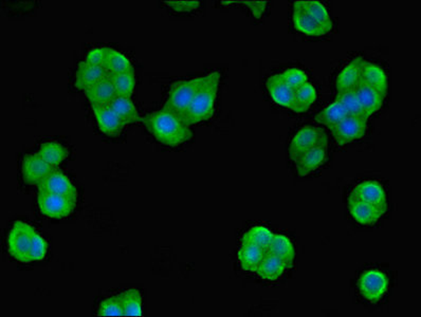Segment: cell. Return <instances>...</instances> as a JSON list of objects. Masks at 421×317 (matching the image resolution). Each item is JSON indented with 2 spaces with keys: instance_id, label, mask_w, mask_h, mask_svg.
<instances>
[{
  "instance_id": "d6a6232c",
  "label": "cell",
  "mask_w": 421,
  "mask_h": 317,
  "mask_svg": "<svg viewBox=\"0 0 421 317\" xmlns=\"http://www.w3.org/2000/svg\"><path fill=\"white\" fill-rule=\"evenodd\" d=\"M112 86L116 90V95L131 97L135 91V79L133 73H123V74H108Z\"/></svg>"
},
{
  "instance_id": "7c38bea8",
  "label": "cell",
  "mask_w": 421,
  "mask_h": 317,
  "mask_svg": "<svg viewBox=\"0 0 421 317\" xmlns=\"http://www.w3.org/2000/svg\"><path fill=\"white\" fill-rule=\"evenodd\" d=\"M350 215L359 224L372 225L387 212V206L374 205L360 200L348 199Z\"/></svg>"
},
{
  "instance_id": "f35d334b",
  "label": "cell",
  "mask_w": 421,
  "mask_h": 317,
  "mask_svg": "<svg viewBox=\"0 0 421 317\" xmlns=\"http://www.w3.org/2000/svg\"><path fill=\"white\" fill-rule=\"evenodd\" d=\"M104 58H105V47H101L91 50L85 60L95 66L103 67Z\"/></svg>"
},
{
  "instance_id": "ac0fdd59",
  "label": "cell",
  "mask_w": 421,
  "mask_h": 317,
  "mask_svg": "<svg viewBox=\"0 0 421 317\" xmlns=\"http://www.w3.org/2000/svg\"><path fill=\"white\" fill-rule=\"evenodd\" d=\"M363 62V58L361 56L352 60L347 66L342 69L337 77L338 93H344V91L354 90L361 82V66Z\"/></svg>"
},
{
  "instance_id": "f546056e",
  "label": "cell",
  "mask_w": 421,
  "mask_h": 317,
  "mask_svg": "<svg viewBox=\"0 0 421 317\" xmlns=\"http://www.w3.org/2000/svg\"><path fill=\"white\" fill-rule=\"evenodd\" d=\"M124 316L142 315V295L139 290L131 289L118 295Z\"/></svg>"
},
{
  "instance_id": "8d00e7d4",
  "label": "cell",
  "mask_w": 421,
  "mask_h": 317,
  "mask_svg": "<svg viewBox=\"0 0 421 317\" xmlns=\"http://www.w3.org/2000/svg\"><path fill=\"white\" fill-rule=\"evenodd\" d=\"M47 251V241L37 231H35L34 236H33L32 250H31V262L43 260Z\"/></svg>"
},
{
  "instance_id": "ba28073f",
  "label": "cell",
  "mask_w": 421,
  "mask_h": 317,
  "mask_svg": "<svg viewBox=\"0 0 421 317\" xmlns=\"http://www.w3.org/2000/svg\"><path fill=\"white\" fill-rule=\"evenodd\" d=\"M389 285L387 275L378 270L366 271L358 281L360 293L370 302L380 300L389 290Z\"/></svg>"
},
{
  "instance_id": "5bb4252c",
  "label": "cell",
  "mask_w": 421,
  "mask_h": 317,
  "mask_svg": "<svg viewBox=\"0 0 421 317\" xmlns=\"http://www.w3.org/2000/svg\"><path fill=\"white\" fill-rule=\"evenodd\" d=\"M91 107L97 120L98 127L104 135L116 137L122 133L125 125L108 106H91Z\"/></svg>"
},
{
  "instance_id": "277c9868",
  "label": "cell",
  "mask_w": 421,
  "mask_h": 317,
  "mask_svg": "<svg viewBox=\"0 0 421 317\" xmlns=\"http://www.w3.org/2000/svg\"><path fill=\"white\" fill-rule=\"evenodd\" d=\"M35 229L28 223L16 221L10 231L8 238V250L12 257L22 264L31 262V250H32L33 236Z\"/></svg>"
},
{
  "instance_id": "9c48e42d",
  "label": "cell",
  "mask_w": 421,
  "mask_h": 317,
  "mask_svg": "<svg viewBox=\"0 0 421 317\" xmlns=\"http://www.w3.org/2000/svg\"><path fill=\"white\" fill-rule=\"evenodd\" d=\"M22 170L26 183L39 185L55 170V168L50 166L39 154H32L25 156Z\"/></svg>"
},
{
  "instance_id": "4dcf8cb0",
  "label": "cell",
  "mask_w": 421,
  "mask_h": 317,
  "mask_svg": "<svg viewBox=\"0 0 421 317\" xmlns=\"http://www.w3.org/2000/svg\"><path fill=\"white\" fill-rule=\"evenodd\" d=\"M346 116H348L343 106L339 102L335 101L330 105L327 106L320 114H316V121L319 124L325 125L329 129H333L340 122H342Z\"/></svg>"
},
{
  "instance_id": "603a6c76",
  "label": "cell",
  "mask_w": 421,
  "mask_h": 317,
  "mask_svg": "<svg viewBox=\"0 0 421 317\" xmlns=\"http://www.w3.org/2000/svg\"><path fill=\"white\" fill-rule=\"evenodd\" d=\"M108 107L116 114L122 121L123 124L128 125L131 123L139 122V112L137 107L131 101V97H120L116 95L112 102H110Z\"/></svg>"
},
{
  "instance_id": "1f68e13d",
  "label": "cell",
  "mask_w": 421,
  "mask_h": 317,
  "mask_svg": "<svg viewBox=\"0 0 421 317\" xmlns=\"http://www.w3.org/2000/svg\"><path fill=\"white\" fill-rule=\"evenodd\" d=\"M316 97L318 95L316 88L312 86V84L307 83L295 91V104L291 110L299 114L306 112L312 107V104L316 103Z\"/></svg>"
},
{
  "instance_id": "83f0119b",
  "label": "cell",
  "mask_w": 421,
  "mask_h": 317,
  "mask_svg": "<svg viewBox=\"0 0 421 317\" xmlns=\"http://www.w3.org/2000/svg\"><path fill=\"white\" fill-rule=\"evenodd\" d=\"M37 154L54 168L60 166L69 156L68 149L56 141H47L41 144Z\"/></svg>"
},
{
  "instance_id": "d6986e66",
  "label": "cell",
  "mask_w": 421,
  "mask_h": 317,
  "mask_svg": "<svg viewBox=\"0 0 421 317\" xmlns=\"http://www.w3.org/2000/svg\"><path fill=\"white\" fill-rule=\"evenodd\" d=\"M361 82L376 89L381 95L387 97L389 81L385 71L378 65L363 60L361 66Z\"/></svg>"
},
{
  "instance_id": "e575fe53",
  "label": "cell",
  "mask_w": 421,
  "mask_h": 317,
  "mask_svg": "<svg viewBox=\"0 0 421 317\" xmlns=\"http://www.w3.org/2000/svg\"><path fill=\"white\" fill-rule=\"evenodd\" d=\"M279 75H281L283 82L293 91L298 90L300 87L308 83L307 74L301 69L290 68Z\"/></svg>"
},
{
  "instance_id": "7402d4cb",
  "label": "cell",
  "mask_w": 421,
  "mask_h": 317,
  "mask_svg": "<svg viewBox=\"0 0 421 317\" xmlns=\"http://www.w3.org/2000/svg\"><path fill=\"white\" fill-rule=\"evenodd\" d=\"M103 68L107 74H123V73H133V64L126 55L116 51L112 48L105 47V58H104Z\"/></svg>"
},
{
  "instance_id": "5b68a950",
  "label": "cell",
  "mask_w": 421,
  "mask_h": 317,
  "mask_svg": "<svg viewBox=\"0 0 421 317\" xmlns=\"http://www.w3.org/2000/svg\"><path fill=\"white\" fill-rule=\"evenodd\" d=\"M318 146H328V139L324 130L318 127H303L291 140L289 156L293 162H297L305 152Z\"/></svg>"
},
{
  "instance_id": "6da1fadb",
  "label": "cell",
  "mask_w": 421,
  "mask_h": 317,
  "mask_svg": "<svg viewBox=\"0 0 421 317\" xmlns=\"http://www.w3.org/2000/svg\"><path fill=\"white\" fill-rule=\"evenodd\" d=\"M139 122L142 123L156 140L164 145L176 147L193 137L189 127L185 126L175 114L164 109L147 114L140 118Z\"/></svg>"
},
{
  "instance_id": "52a82bcc",
  "label": "cell",
  "mask_w": 421,
  "mask_h": 317,
  "mask_svg": "<svg viewBox=\"0 0 421 317\" xmlns=\"http://www.w3.org/2000/svg\"><path fill=\"white\" fill-rule=\"evenodd\" d=\"M368 128V118L366 116H346L337 126L330 129L338 145L343 146L356 140L362 139Z\"/></svg>"
},
{
  "instance_id": "8fae6325",
  "label": "cell",
  "mask_w": 421,
  "mask_h": 317,
  "mask_svg": "<svg viewBox=\"0 0 421 317\" xmlns=\"http://www.w3.org/2000/svg\"><path fill=\"white\" fill-rule=\"evenodd\" d=\"M39 191L66 196V197L74 198V199L78 198V189H76V185L66 175L56 170L39 185Z\"/></svg>"
},
{
  "instance_id": "30bf717a",
  "label": "cell",
  "mask_w": 421,
  "mask_h": 317,
  "mask_svg": "<svg viewBox=\"0 0 421 317\" xmlns=\"http://www.w3.org/2000/svg\"><path fill=\"white\" fill-rule=\"evenodd\" d=\"M349 200H360L374 205L387 206V194L380 183L376 181H363L359 183L348 196Z\"/></svg>"
},
{
  "instance_id": "8992f818",
  "label": "cell",
  "mask_w": 421,
  "mask_h": 317,
  "mask_svg": "<svg viewBox=\"0 0 421 317\" xmlns=\"http://www.w3.org/2000/svg\"><path fill=\"white\" fill-rule=\"evenodd\" d=\"M37 203L39 210L45 216L53 219H62L72 214L76 208V199L39 191Z\"/></svg>"
},
{
  "instance_id": "cb8c5ba5",
  "label": "cell",
  "mask_w": 421,
  "mask_h": 317,
  "mask_svg": "<svg viewBox=\"0 0 421 317\" xmlns=\"http://www.w3.org/2000/svg\"><path fill=\"white\" fill-rule=\"evenodd\" d=\"M269 254L276 256L286 262L288 268H291L295 257V250L290 239L282 234H277L273 237L268 248Z\"/></svg>"
},
{
  "instance_id": "484cf974",
  "label": "cell",
  "mask_w": 421,
  "mask_h": 317,
  "mask_svg": "<svg viewBox=\"0 0 421 317\" xmlns=\"http://www.w3.org/2000/svg\"><path fill=\"white\" fill-rule=\"evenodd\" d=\"M295 6L301 8L307 15H309L312 20L324 27L327 31L330 32L333 30V22L326 7L322 3L319 1H297Z\"/></svg>"
},
{
  "instance_id": "9a60e30c",
  "label": "cell",
  "mask_w": 421,
  "mask_h": 317,
  "mask_svg": "<svg viewBox=\"0 0 421 317\" xmlns=\"http://www.w3.org/2000/svg\"><path fill=\"white\" fill-rule=\"evenodd\" d=\"M107 75L103 67L95 66L84 60L79 64L76 69L74 85L79 90L86 91L87 89L105 79Z\"/></svg>"
},
{
  "instance_id": "4fadbf2b",
  "label": "cell",
  "mask_w": 421,
  "mask_h": 317,
  "mask_svg": "<svg viewBox=\"0 0 421 317\" xmlns=\"http://www.w3.org/2000/svg\"><path fill=\"white\" fill-rule=\"evenodd\" d=\"M328 146H318L303 154L295 163L299 176L306 177L324 166L327 160Z\"/></svg>"
},
{
  "instance_id": "4316f807",
  "label": "cell",
  "mask_w": 421,
  "mask_h": 317,
  "mask_svg": "<svg viewBox=\"0 0 421 317\" xmlns=\"http://www.w3.org/2000/svg\"><path fill=\"white\" fill-rule=\"evenodd\" d=\"M264 250L251 245H241L239 251V262L243 270L256 272L265 257Z\"/></svg>"
},
{
  "instance_id": "2e32d148",
  "label": "cell",
  "mask_w": 421,
  "mask_h": 317,
  "mask_svg": "<svg viewBox=\"0 0 421 317\" xmlns=\"http://www.w3.org/2000/svg\"><path fill=\"white\" fill-rule=\"evenodd\" d=\"M355 91L358 102L368 118L376 114L382 107L385 95H381L379 91L368 86L366 83L360 82L356 87Z\"/></svg>"
},
{
  "instance_id": "e0dca14e",
  "label": "cell",
  "mask_w": 421,
  "mask_h": 317,
  "mask_svg": "<svg viewBox=\"0 0 421 317\" xmlns=\"http://www.w3.org/2000/svg\"><path fill=\"white\" fill-rule=\"evenodd\" d=\"M266 87L271 99L275 103L283 107L293 109L295 104V91L283 82L281 75L275 74L269 77L267 79Z\"/></svg>"
},
{
  "instance_id": "f1b7e54d",
  "label": "cell",
  "mask_w": 421,
  "mask_h": 317,
  "mask_svg": "<svg viewBox=\"0 0 421 317\" xmlns=\"http://www.w3.org/2000/svg\"><path fill=\"white\" fill-rule=\"evenodd\" d=\"M274 234L262 225L251 227L241 238V245H251L268 251L269 245L272 241Z\"/></svg>"
},
{
  "instance_id": "44dd1931",
  "label": "cell",
  "mask_w": 421,
  "mask_h": 317,
  "mask_svg": "<svg viewBox=\"0 0 421 317\" xmlns=\"http://www.w3.org/2000/svg\"><path fill=\"white\" fill-rule=\"evenodd\" d=\"M293 22L295 30L308 36H323L330 33L297 6L293 8Z\"/></svg>"
},
{
  "instance_id": "ab89813d",
  "label": "cell",
  "mask_w": 421,
  "mask_h": 317,
  "mask_svg": "<svg viewBox=\"0 0 421 317\" xmlns=\"http://www.w3.org/2000/svg\"><path fill=\"white\" fill-rule=\"evenodd\" d=\"M237 3L247 6L251 10L252 14H253L255 18H262L265 10H266L267 5H268L267 1H237Z\"/></svg>"
},
{
  "instance_id": "d590c367",
  "label": "cell",
  "mask_w": 421,
  "mask_h": 317,
  "mask_svg": "<svg viewBox=\"0 0 421 317\" xmlns=\"http://www.w3.org/2000/svg\"><path fill=\"white\" fill-rule=\"evenodd\" d=\"M98 315L100 316H124L118 296L103 300L98 309Z\"/></svg>"
},
{
  "instance_id": "ffe728a7",
  "label": "cell",
  "mask_w": 421,
  "mask_h": 317,
  "mask_svg": "<svg viewBox=\"0 0 421 317\" xmlns=\"http://www.w3.org/2000/svg\"><path fill=\"white\" fill-rule=\"evenodd\" d=\"M84 93L91 106H108L116 97V90L108 75Z\"/></svg>"
},
{
  "instance_id": "d4e9b609",
  "label": "cell",
  "mask_w": 421,
  "mask_h": 317,
  "mask_svg": "<svg viewBox=\"0 0 421 317\" xmlns=\"http://www.w3.org/2000/svg\"><path fill=\"white\" fill-rule=\"evenodd\" d=\"M287 269L289 268L284 260L268 254V255L265 256L256 273L260 278L265 279V281H274L282 276Z\"/></svg>"
},
{
  "instance_id": "3957f363",
  "label": "cell",
  "mask_w": 421,
  "mask_h": 317,
  "mask_svg": "<svg viewBox=\"0 0 421 317\" xmlns=\"http://www.w3.org/2000/svg\"><path fill=\"white\" fill-rule=\"evenodd\" d=\"M202 81L203 76L175 82L168 91L163 109L179 118L193 101L200 85L202 84Z\"/></svg>"
},
{
  "instance_id": "7a4b0ae2",
  "label": "cell",
  "mask_w": 421,
  "mask_h": 317,
  "mask_svg": "<svg viewBox=\"0 0 421 317\" xmlns=\"http://www.w3.org/2000/svg\"><path fill=\"white\" fill-rule=\"evenodd\" d=\"M220 82V72L218 71L203 75L202 84L200 85L193 101L178 118L185 126L189 127L204 122L213 116Z\"/></svg>"
},
{
  "instance_id": "74e56055",
  "label": "cell",
  "mask_w": 421,
  "mask_h": 317,
  "mask_svg": "<svg viewBox=\"0 0 421 317\" xmlns=\"http://www.w3.org/2000/svg\"><path fill=\"white\" fill-rule=\"evenodd\" d=\"M166 5L176 12H192L195 11L199 8L200 3L197 0L192 1H185V0H172L166 1Z\"/></svg>"
},
{
  "instance_id": "836d02e7",
  "label": "cell",
  "mask_w": 421,
  "mask_h": 317,
  "mask_svg": "<svg viewBox=\"0 0 421 317\" xmlns=\"http://www.w3.org/2000/svg\"><path fill=\"white\" fill-rule=\"evenodd\" d=\"M335 101L339 102L343 106L348 116H366L368 118L358 102L355 89L344 91V93H338Z\"/></svg>"
}]
</instances>
